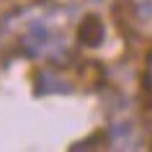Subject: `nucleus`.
<instances>
[{"mask_svg":"<svg viewBox=\"0 0 152 152\" xmlns=\"http://www.w3.org/2000/svg\"><path fill=\"white\" fill-rule=\"evenodd\" d=\"M21 41L23 49L34 57H59L64 52V34L59 31L57 10L34 8L31 13H26Z\"/></svg>","mask_w":152,"mask_h":152,"instance_id":"f257e3e1","label":"nucleus"},{"mask_svg":"<svg viewBox=\"0 0 152 152\" xmlns=\"http://www.w3.org/2000/svg\"><path fill=\"white\" fill-rule=\"evenodd\" d=\"M144 80H147V90L152 93V57L147 59V72H144Z\"/></svg>","mask_w":152,"mask_h":152,"instance_id":"f03ea898","label":"nucleus"}]
</instances>
